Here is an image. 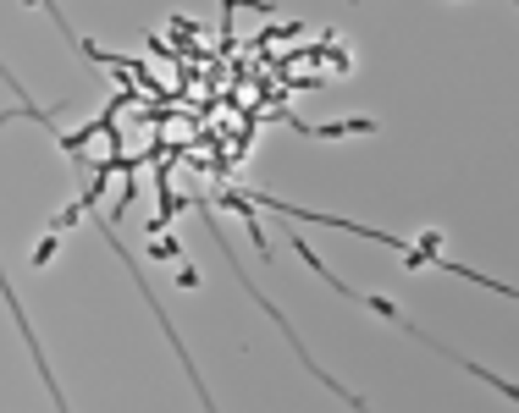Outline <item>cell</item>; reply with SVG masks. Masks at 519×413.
Wrapping results in <instances>:
<instances>
[{
    "mask_svg": "<svg viewBox=\"0 0 519 413\" xmlns=\"http://www.w3.org/2000/svg\"><path fill=\"white\" fill-rule=\"evenodd\" d=\"M149 259H183V243H177V237H171V243L160 237V243H149Z\"/></svg>",
    "mask_w": 519,
    "mask_h": 413,
    "instance_id": "obj_1",
    "label": "cell"
},
{
    "mask_svg": "<svg viewBox=\"0 0 519 413\" xmlns=\"http://www.w3.org/2000/svg\"><path fill=\"white\" fill-rule=\"evenodd\" d=\"M56 248H61V237L50 232V237H45V243L33 248V270H39V265H50V259H56Z\"/></svg>",
    "mask_w": 519,
    "mask_h": 413,
    "instance_id": "obj_2",
    "label": "cell"
},
{
    "mask_svg": "<svg viewBox=\"0 0 519 413\" xmlns=\"http://www.w3.org/2000/svg\"><path fill=\"white\" fill-rule=\"evenodd\" d=\"M83 215H88V209H83V199H77V204H67L61 215H56V232H67V226H77Z\"/></svg>",
    "mask_w": 519,
    "mask_h": 413,
    "instance_id": "obj_3",
    "label": "cell"
},
{
    "mask_svg": "<svg viewBox=\"0 0 519 413\" xmlns=\"http://www.w3.org/2000/svg\"><path fill=\"white\" fill-rule=\"evenodd\" d=\"M177 286H188V292H194V286H199V270H194V265H183V270H177Z\"/></svg>",
    "mask_w": 519,
    "mask_h": 413,
    "instance_id": "obj_4",
    "label": "cell"
}]
</instances>
